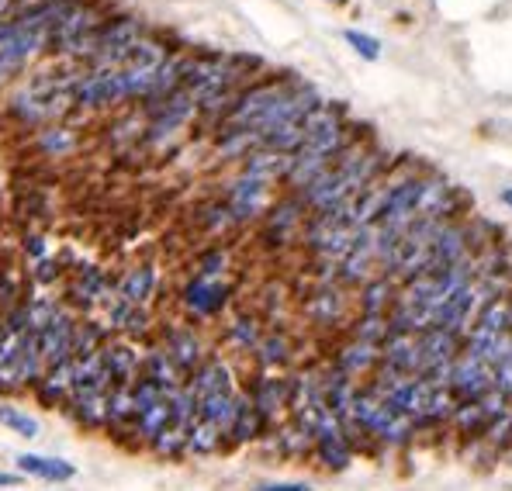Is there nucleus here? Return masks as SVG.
Instances as JSON below:
<instances>
[{"label":"nucleus","instance_id":"nucleus-25","mask_svg":"<svg viewBox=\"0 0 512 491\" xmlns=\"http://www.w3.org/2000/svg\"><path fill=\"white\" fill-rule=\"evenodd\" d=\"M14 73H18V66H14V63H7V59L0 56V83H4L7 77H14Z\"/></svg>","mask_w":512,"mask_h":491},{"label":"nucleus","instance_id":"nucleus-16","mask_svg":"<svg viewBox=\"0 0 512 491\" xmlns=\"http://www.w3.org/2000/svg\"><path fill=\"white\" fill-rule=\"evenodd\" d=\"M77 294H80L77 301H84V305H97V301H108L111 287H108V281H104L101 270L90 267V270H84V274H80V281H77Z\"/></svg>","mask_w":512,"mask_h":491},{"label":"nucleus","instance_id":"nucleus-7","mask_svg":"<svg viewBox=\"0 0 512 491\" xmlns=\"http://www.w3.org/2000/svg\"><path fill=\"white\" fill-rule=\"evenodd\" d=\"M163 350H167V357L173 360V367H177L180 374H187V377L205 364V357H201V339L194 336L191 329H184V326H173L167 332V346H163Z\"/></svg>","mask_w":512,"mask_h":491},{"label":"nucleus","instance_id":"nucleus-23","mask_svg":"<svg viewBox=\"0 0 512 491\" xmlns=\"http://www.w3.org/2000/svg\"><path fill=\"white\" fill-rule=\"evenodd\" d=\"M253 491H315L308 481H267V485H256Z\"/></svg>","mask_w":512,"mask_h":491},{"label":"nucleus","instance_id":"nucleus-29","mask_svg":"<svg viewBox=\"0 0 512 491\" xmlns=\"http://www.w3.org/2000/svg\"><path fill=\"white\" fill-rule=\"evenodd\" d=\"M329 4H346V0H329Z\"/></svg>","mask_w":512,"mask_h":491},{"label":"nucleus","instance_id":"nucleus-11","mask_svg":"<svg viewBox=\"0 0 512 491\" xmlns=\"http://www.w3.org/2000/svg\"><path fill=\"white\" fill-rule=\"evenodd\" d=\"M301 208H305V205H301V198H295V201H284V205H277L274 211H270V218H267V239H277L274 246H281L284 239L291 236V229H295Z\"/></svg>","mask_w":512,"mask_h":491},{"label":"nucleus","instance_id":"nucleus-9","mask_svg":"<svg viewBox=\"0 0 512 491\" xmlns=\"http://www.w3.org/2000/svg\"><path fill=\"white\" fill-rule=\"evenodd\" d=\"M156 287V270L153 267H132L118 284V298L128 301V305H146L149 294Z\"/></svg>","mask_w":512,"mask_h":491},{"label":"nucleus","instance_id":"nucleus-18","mask_svg":"<svg viewBox=\"0 0 512 491\" xmlns=\"http://www.w3.org/2000/svg\"><path fill=\"white\" fill-rule=\"evenodd\" d=\"M153 450L160 453V457H180V453H187V429L170 426L167 433H160L153 440Z\"/></svg>","mask_w":512,"mask_h":491},{"label":"nucleus","instance_id":"nucleus-26","mask_svg":"<svg viewBox=\"0 0 512 491\" xmlns=\"http://www.w3.org/2000/svg\"><path fill=\"white\" fill-rule=\"evenodd\" d=\"M28 249H32V256H45V246H42V239H39V236L28 239Z\"/></svg>","mask_w":512,"mask_h":491},{"label":"nucleus","instance_id":"nucleus-2","mask_svg":"<svg viewBox=\"0 0 512 491\" xmlns=\"http://www.w3.org/2000/svg\"><path fill=\"white\" fill-rule=\"evenodd\" d=\"M118 101H125L122 70H90L73 90V104H80V108H108Z\"/></svg>","mask_w":512,"mask_h":491},{"label":"nucleus","instance_id":"nucleus-28","mask_svg":"<svg viewBox=\"0 0 512 491\" xmlns=\"http://www.w3.org/2000/svg\"><path fill=\"white\" fill-rule=\"evenodd\" d=\"M7 4H14V0H0V14H4V7H7Z\"/></svg>","mask_w":512,"mask_h":491},{"label":"nucleus","instance_id":"nucleus-15","mask_svg":"<svg viewBox=\"0 0 512 491\" xmlns=\"http://www.w3.org/2000/svg\"><path fill=\"white\" fill-rule=\"evenodd\" d=\"M0 426H7L11 433L25 436V440H35V436L42 433L39 419L28 415L25 409H18V405H0Z\"/></svg>","mask_w":512,"mask_h":491},{"label":"nucleus","instance_id":"nucleus-20","mask_svg":"<svg viewBox=\"0 0 512 491\" xmlns=\"http://www.w3.org/2000/svg\"><path fill=\"white\" fill-rule=\"evenodd\" d=\"M229 339H232L236 346H243V350H250V346L256 350L263 336H260V326H256V319H246V315H243V319H236V322L229 326Z\"/></svg>","mask_w":512,"mask_h":491},{"label":"nucleus","instance_id":"nucleus-24","mask_svg":"<svg viewBox=\"0 0 512 491\" xmlns=\"http://www.w3.org/2000/svg\"><path fill=\"white\" fill-rule=\"evenodd\" d=\"M21 485V474H7L0 471V488H18Z\"/></svg>","mask_w":512,"mask_h":491},{"label":"nucleus","instance_id":"nucleus-13","mask_svg":"<svg viewBox=\"0 0 512 491\" xmlns=\"http://www.w3.org/2000/svg\"><path fill=\"white\" fill-rule=\"evenodd\" d=\"M391 298H395V284H391V277H374V281L364 284V315H384V308L391 305Z\"/></svg>","mask_w":512,"mask_h":491},{"label":"nucleus","instance_id":"nucleus-8","mask_svg":"<svg viewBox=\"0 0 512 491\" xmlns=\"http://www.w3.org/2000/svg\"><path fill=\"white\" fill-rule=\"evenodd\" d=\"M250 402L256 405V412H260L263 419L270 422L281 409H288V402H291L288 381H277V377H263V381L256 384V391H253Z\"/></svg>","mask_w":512,"mask_h":491},{"label":"nucleus","instance_id":"nucleus-4","mask_svg":"<svg viewBox=\"0 0 512 491\" xmlns=\"http://www.w3.org/2000/svg\"><path fill=\"white\" fill-rule=\"evenodd\" d=\"M267 184H270L267 177H260V173H253V170H243V177L229 187V201H225L232 222H250V218L260 215L263 201H267Z\"/></svg>","mask_w":512,"mask_h":491},{"label":"nucleus","instance_id":"nucleus-22","mask_svg":"<svg viewBox=\"0 0 512 491\" xmlns=\"http://www.w3.org/2000/svg\"><path fill=\"white\" fill-rule=\"evenodd\" d=\"M222 270H225V253H222V249H212L208 256H201L198 277H218Z\"/></svg>","mask_w":512,"mask_h":491},{"label":"nucleus","instance_id":"nucleus-14","mask_svg":"<svg viewBox=\"0 0 512 491\" xmlns=\"http://www.w3.org/2000/svg\"><path fill=\"white\" fill-rule=\"evenodd\" d=\"M222 429L212 426V422H194L191 429H187V453H215L222 447Z\"/></svg>","mask_w":512,"mask_h":491},{"label":"nucleus","instance_id":"nucleus-19","mask_svg":"<svg viewBox=\"0 0 512 491\" xmlns=\"http://www.w3.org/2000/svg\"><path fill=\"white\" fill-rule=\"evenodd\" d=\"M256 353H260V364H267V367L284 364V360H288V339L277 336V332H270V336H263V339H260Z\"/></svg>","mask_w":512,"mask_h":491},{"label":"nucleus","instance_id":"nucleus-21","mask_svg":"<svg viewBox=\"0 0 512 491\" xmlns=\"http://www.w3.org/2000/svg\"><path fill=\"white\" fill-rule=\"evenodd\" d=\"M73 146L70 132L66 128H49V132H42V149L45 153H66V149Z\"/></svg>","mask_w":512,"mask_h":491},{"label":"nucleus","instance_id":"nucleus-27","mask_svg":"<svg viewBox=\"0 0 512 491\" xmlns=\"http://www.w3.org/2000/svg\"><path fill=\"white\" fill-rule=\"evenodd\" d=\"M499 198H502V205L512 208V187H502V191H499Z\"/></svg>","mask_w":512,"mask_h":491},{"label":"nucleus","instance_id":"nucleus-5","mask_svg":"<svg viewBox=\"0 0 512 491\" xmlns=\"http://www.w3.org/2000/svg\"><path fill=\"white\" fill-rule=\"evenodd\" d=\"M180 298H184L187 312H194L198 319H208V315L225 308V301H229V284H222L218 277H194V281L184 287Z\"/></svg>","mask_w":512,"mask_h":491},{"label":"nucleus","instance_id":"nucleus-10","mask_svg":"<svg viewBox=\"0 0 512 491\" xmlns=\"http://www.w3.org/2000/svg\"><path fill=\"white\" fill-rule=\"evenodd\" d=\"M378 360H381V346H371V343H360V339H353V343L343 350V357H340V374H346V377L364 374V370H371Z\"/></svg>","mask_w":512,"mask_h":491},{"label":"nucleus","instance_id":"nucleus-6","mask_svg":"<svg viewBox=\"0 0 512 491\" xmlns=\"http://www.w3.org/2000/svg\"><path fill=\"white\" fill-rule=\"evenodd\" d=\"M18 471L32 474L39 481H49V485H66V481L77 478V467L63 457H45V453H18Z\"/></svg>","mask_w":512,"mask_h":491},{"label":"nucleus","instance_id":"nucleus-3","mask_svg":"<svg viewBox=\"0 0 512 491\" xmlns=\"http://www.w3.org/2000/svg\"><path fill=\"white\" fill-rule=\"evenodd\" d=\"M73 336H77V322H73V315L66 312V308H59V312L52 315L49 326H42L35 332L45 367H56V364L73 360Z\"/></svg>","mask_w":512,"mask_h":491},{"label":"nucleus","instance_id":"nucleus-17","mask_svg":"<svg viewBox=\"0 0 512 491\" xmlns=\"http://www.w3.org/2000/svg\"><path fill=\"white\" fill-rule=\"evenodd\" d=\"M343 39H346V45H350V49L357 52L360 59H367V63H378V59H381V42L374 39V35L360 32V28H346Z\"/></svg>","mask_w":512,"mask_h":491},{"label":"nucleus","instance_id":"nucleus-1","mask_svg":"<svg viewBox=\"0 0 512 491\" xmlns=\"http://www.w3.org/2000/svg\"><path fill=\"white\" fill-rule=\"evenodd\" d=\"M146 111H149V142H160L191 122V115L198 111V101L191 97V90L180 87L177 94H170L167 101L153 104V108H146Z\"/></svg>","mask_w":512,"mask_h":491},{"label":"nucleus","instance_id":"nucleus-12","mask_svg":"<svg viewBox=\"0 0 512 491\" xmlns=\"http://www.w3.org/2000/svg\"><path fill=\"white\" fill-rule=\"evenodd\" d=\"M170 426H173V415H170V405L167 402H160V405H153V409H146V412L135 415V433L146 436L149 443H153L160 433H167Z\"/></svg>","mask_w":512,"mask_h":491}]
</instances>
